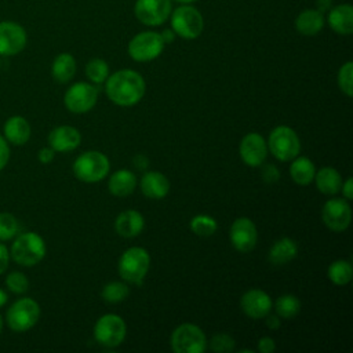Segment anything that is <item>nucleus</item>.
I'll return each mask as SVG.
<instances>
[{
    "label": "nucleus",
    "mask_w": 353,
    "mask_h": 353,
    "mask_svg": "<svg viewBox=\"0 0 353 353\" xmlns=\"http://www.w3.org/2000/svg\"><path fill=\"white\" fill-rule=\"evenodd\" d=\"M143 77L132 69H121L110 74L105 81L108 98L119 106H132L145 95Z\"/></svg>",
    "instance_id": "f257e3e1"
},
{
    "label": "nucleus",
    "mask_w": 353,
    "mask_h": 353,
    "mask_svg": "<svg viewBox=\"0 0 353 353\" xmlns=\"http://www.w3.org/2000/svg\"><path fill=\"white\" fill-rule=\"evenodd\" d=\"M98 99V88L90 83L79 81L70 85L63 97V103L72 113H87L91 110Z\"/></svg>",
    "instance_id": "9b49d317"
},
{
    "label": "nucleus",
    "mask_w": 353,
    "mask_h": 353,
    "mask_svg": "<svg viewBox=\"0 0 353 353\" xmlns=\"http://www.w3.org/2000/svg\"><path fill=\"white\" fill-rule=\"evenodd\" d=\"M274 349H276V343H274L273 338L262 336L258 341V350L261 353H272V352H274Z\"/></svg>",
    "instance_id": "ea45409f"
},
{
    "label": "nucleus",
    "mask_w": 353,
    "mask_h": 353,
    "mask_svg": "<svg viewBox=\"0 0 353 353\" xmlns=\"http://www.w3.org/2000/svg\"><path fill=\"white\" fill-rule=\"evenodd\" d=\"M292 164L290 165V175L292 178V181L301 186H306L309 185L316 174V168L314 164L310 159L307 157H295L292 159Z\"/></svg>",
    "instance_id": "cd10ccee"
},
{
    "label": "nucleus",
    "mask_w": 353,
    "mask_h": 353,
    "mask_svg": "<svg viewBox=\"0 0 353 353\" xmlns=\"http://www.w3.org/2000/svg\"><path fill=\"white\" fill-rule=\"evenodd\" d=\"M150 265L149 252L142 247H130L119 259V273L123 280L139 285Z\"/></svg>",
    "instance_id": "39448f33"
},
{
    "label": "nucleus",
    "mask_w": 353,
    "mask_h": 353,
    "mask_svg": "<svg viewBox=\"0 0 353 353\" xmlns=\"http://www.w3.org/2000/svg\"><path fill=\"white\" fill-rule=\"evenodd\" d=\"M171 347L175 353H203L207 349V338L200 327L185 323L174 330Z\"/></svg>",
    "instance_id": "1a4fd4ad"
},
{
    "label": "nucleus",
    "mask_w": 353,
    "mask_h": 353,
    "mask_svg": "<svg viewBox=\"0 0 353 353\" xmlns=\"http://www.w3.org/2000/svg\"><path fill=\"white\" fill-rule=\"evenodd\" d=\"M81 142V135L72 125H59L48 134V146L55 152H72Z\"/></svg>",
    "instance_id": "a211bd4d"
},
{
    "label": "nucleus",
    "mask_w": 353,
    "mask_h": 353,
    "mask_svg": "<svg viewBox=\"0 0 353 353\" xmlns=\"http://www.w3.org/2000/svg\"><path fill=\"white\" fill-rule=\"evenodd\" d=\"M210 347L215 353H228L234 349V339L228 334L219 332L211 338Z\"/></svg>",
    "instance_id": "e433bc0d"
},
{
    "label": "nucleus",
    "mask_w": 353,
    "mask_h": 353,
    "mask_svg": "<svg viewBox=\"0 0 353 353\" xmlns=\"http://www.w3.org/2000/svg\"><path fill=\"white\" fill-rule=\"evenodd\" d=\"M10 262V251L8 248L0 241V276L7 270Z\"/></svg>",
    "instance_id": "79ce46f5"
},
{
    "label": "nucleus",
    "mask_w": 353,
    "mask_h": 353,
    "mask_svg": "<svg viewBox=\"0 0 353 353\" xmlns=\"http://www.w3.org/2000/svg\"><path fill=\"white\" fill-rule=\"evenodd\" d=\"M10 160V146L6 138L0 134V171L7 165Z\"/></svg>",
    "instance_id": "58836bf2"
},
{
    "label": "nucleus",
    "mask_w": 353,
    "mask_h": 353,
    "mask_svg": "<svg viewBox=\"0 0 353 353\" xmlns=\"http://www.w3.org/2000/svg\"><path fill=\"white\" fill-rule=\"evenodd\" d=\"M132 161H134V164H135L139 170H143V168H146V167L149 165V160H148V157L143 156V154H137Z\"/></svg>",
    "instance_id": "49530a36"
},
{
    "label": "nucleus",
    "mask_w": 353,
    "mask_h": 353,
    "mask_svg": "<svg viewBox=\"0 0 353 353\" xmlns=\"http://www.w3.org/2000/svg\"><path fill=\"white\" fill-rule=\"evenodd\" d=\"M239 153L248 167H259L268 156V143L261 134L250 132L241 139Z\"/></svg>",
    "instance_id": "dca6fc26"
},
{
    "label": "nucleus",
    "mask_w": 353,
    "mask_h": 353,
    "mask_svg": "<svg viewBox=\"0 0 353 353\" xmlns=\"http://www.w3.org/2000/svg\"><path fill=\"white\" fill-rule=\"evenodd\" d=\"M109 168V159L97 150L81 153L73 163L74 176L87 183L102 181L108 175Z\"/></svg>",
    "instance_id": "20e7f679"
},
{
    "label": "nucleus",
    "mask_w": 353,
    "mask_h": 353,
    "mask_svg": "<svg viewBox=\"0 0 353 353\" xmlns=\"http://www.w3.org/2000/svg\"><path fill=\"white\" fill-rule=\"evenodd\" d=\"M268 146L272 154L280 161H290L301 152V141L296 132L287 125H279L272 130Z\"/></svg>",
    "instance_id": "0eeeda50"
},
{
    "label": "nucleus",
    "mask_w": 353,
    "mask_h": 353,
    "mask_svg": "<svg viewBox=\"0 0 353 353\" xmlns=\"http://www.w3.org/2000/svg\"><path fill=\"white\" fill-rule=\"evenodd\" d=\"M190 229L197 236L208 237V236H212L216 232L218 223L212 216H210L207 214H199V215L192 218Z\"/></svg>",
    "instance_id": "7c9ffc66"
},
{
    "label": "nucleus",
    "mask_w": 353,
    "mask_h": 353,
    "mask_svg": "<svg viewBox=\"0 0 353 353\" xmlns=\"http://www.w3.org/2000/svg\"><path fill=\"white\" fill-rule=\"evenodd\" d=\"M135 186H137V178L134 172L130 170H119L113 172L108 182L109 192L117 197H124L131 194L135 190Z\"/></svg>",
    "instance_id": "b1692460"
},
{
    "label": "nucleus",
    "mask_w": 353,
    "mask_h": 353,
    "mask_svg": "<svg viewBox=\"0 0 353 353\" xmlns=\"http://www.w3.org/2000/svg\"><path fill=\"white\" fill-rule=\"evenodd\" d=\"M47 247L43 237L34 232H25L17 236L10 248V258L21 266H34L46 256Z\"/></svg>",
    "instance_id": "f03ea898"
},
{
    "label": "nucleus",
    "mask_w": 353,
    "mask_h": 353,
    "mask_svg": "<svg viewBox=\"0 0 353 353\" xmlns=\"http://www.w3.org/2000/svg\"><path fill=\"white\" fill-rule=\"evenodd\" d=\"M3 325H4V321H3V317H1V314H0V334H1V331H3Z\"/></svg>",
    "instance_id": "8fccbe9b"
},
{
    "label": "nucleus",
    "mask_w": 353,
    "mask_h": 353,
    "mask_svg": "<svg viewBox=\"0 0 353 353\" xmlns=\"http://www.w3.org/2000/svg\"><path fill=\"white\" fill-rule=\"evenodd\" d=\"M240 353H252V350L251 349H241Z\"/></svg>",
    "instance_id": "3c124183"
},
{
    "label": "nucleus",
    "mask_w": 353,
    "mask_h": 353,
    "mask_svg": "<svg viewBox=\"0 0 353 353\" xmlns=\"http://www.w3.org/2000/svg\"><path fill=\"white\" fill-rule=\"evenodd\" d=\"M327 276L328 279L336 284V285H345L347 284L352 277H353V268L350 265L349 261H345V259H339V261H335L332 262L330 266H328V270H327Z\"/></svg>",
    "instance_id": "c85d7f7f"
},
{
    "label": "nucleus",
    "mask_w": 353,
    "mask_h": 353,
    "mask_svg": "<svg viewBox=\"0 0 353 353\" xmlns=\"http://www.w3.org/2000/svg\"><path fill=\"white\" fill-rule=\"evenodd\" d=\"M324 225L332 232H343L352 221V208L345 199H330L321 210Z\"/></svg>",
    "instance_id": "ddd939ff"
},
{
    "label": "nucleus",
    "mask_w": 353,
    "mask_h": 353,
    "mask_svg": "<svg viewBox=\"0 0 353 353\" xmlns=\"http://www.w3.org/2000/svg\"><path fill=\"white\" fill-rule=\"evenodd\" d=\"M327 23L330 28L342 36L353 33V7L349 3L338 4L328 11Z\"/></svg>",
    "instance_id": "6ab92c4d"
},
{
    "label": "nucleus",
    "mask_w": 353,
    "mask_h": 353,
    "mask_svg": "<svg viewBox=\"0 0 353 353\" xmlns=\"http://www.w3.org/2000/svg\"><path fill=\"white\" fill-rule=\"evenodd\" d=\"M19 225L17 218L10 212H0V241H7L18 234Z\"/></svg>",
    "instance_id": "72a5a7b5"
},
{
    "label": "nucleus",
    "mask_w": 353,
    "mask_h": 353,
    "mask_svg": "<svg viewBox=\"0 0 353 353\" xmlns=\"http://www.w3.org/2000/svg\"><path fill=\"white\" fill-rule=\"evenodd\" d=\"M338 85L339 90L346 94L347 97L353 95V62H345L338 70Z\"/></svg>",
    "instance_id": "f704fd0d"
},
{
    "label": "nucleus",
    "mask_w": 353,
    "mask_h": 353,
    "mask_svg": "<svg viewBox=\"0 0 353 353\" xmlns=\"http://www.w3.org/2000/svg\"><path fill=\"white\" fill-rule=\"evenodd\" d=\"M263 319H265V323H266V327H268V328L276 330V328L280 327V319H279L277 316H274V314H272V316L266 314Z\"/></svg>",
    "instance_id": "c03bdc74"
},
{
    "label": "nucleus",
    "mask_w": 353,
    "mask_h": 353,
    "mask_svg": "<svg viewBox=\"0 0 353 353\" xmlns=\"http://www.w3.org/2000/svg\"><path fill=\"white\" fill-rule=\"evenodd\" d=\"M175 1H178V3H181V4H192V3H194V1H197V0H175Z\"/></svg>",
    "instance_id": "09e8293b"
},
{
    "label": "nucleus",
    "mask_w": 353,
    "mask_h": 353,
    "mask_svg": "<svg viewBox=\"0 0 353 353\" xmlns=\"http://www.w3.org/2000/svg\"><path fill=\"white\" fill-rule=\"evenodd\" d=\"M296 252H298V244L290 237H283L270 247L269 261L272 265L281 266L292 261L296 256Z\"/></svg>",
    "instance_id": "393cba45"
},
{
    "label": "nucleus",
    "mask_w": 353,
    "mask_h": 353,
    "mask_svg": "<svg viewBox=\"0 0 353 353\" xmlns=\"http://www.w3.org/2000/svg\"><path fill=\"white\" fill-rule=\"evenodd\" d=\"M324 23L325 18L320 10L306 8L298 14L294 26L296 32L303 36H314L324 28Z\"/></svg>",
    "instance_id": "5701e85b"
},
{
    "label": "nucleus",
    "mask_w": 353,
    "mask_h": 353,
    "mask_svg": "<svg viewBox=\"0 0 353 353\" xmlns=\"http://www.w3.org/2000/svg\"><path fill=\"white\" fill-rule=\"evenodd\" d=\"M164 41L159 32L145 30L135 34L127 47L128 55L137 62H149L156 59L164 50Z\"/></svg>",
    "instance_id": "6e6552de"
},
{
    "label": "nucleus",
    "mask_w": 353,
    "mask_h": 353,
    "mask_svg": "<svg viewBox=\"0 0 353 353\" xmlns=\"http://www.w3.org/2000/svg\"><path fill=\"white\" fill-rule=\"evenodd\" d=\"M6 287L14 294H25L29 290V280L22 272H11L6 277Z\"/></svg>",
    "instance_id": "c9c22d12"
},
{
    "label": "nucleus",
    "mask_w": 353,
    "mask_h": 353,
    "mask_svg": "<svg viewBox=\"0 0 353 353\" xmlns=\"http://www.w3.org/2000/svg\"><path fill=\"white\" fill-rule=\"evenodd\" d=\"M85 74L92 83L102 84L109 77V65L102 58H94L85 65Z\"/></svg>",
    "instance_id": "2f4dec72"
},
{
    "label": "nucleus",
    "mask_w": 353,
    "mask_h": 353,
    "mask_svg": "<svg viewBox=\"0 0 353 353\" xmlns=\"http://www.w3.org/2000/svg\"><path fill=\"white\" fill-rule=\"evenodd\" d=\"M54 157H55V150H54L52 148H50V146L41 148V149L37 152V159H39V161L43 163V164L51 163V161L54 160Z\"/></svg>",
    "instance_id": "a19ab883"
},
{
    "label": "nucleus",
    "mask_w": 353,
    "mask_h": 353,
    "mask_svg": "<svg viewBox=\"0 0 353 353\" xmlns=\"http://www.w3.org/2000/svg\"><path fill=\"white\" fill-rule=\"evenodd\" d=\"M7 301H8V295H7V292H6L4 290H1V288H0V307H1V306H4V305L7 303Z\"/></svg>",
    "instance_id": "de8ad7c7"
},
{
    "label": "nucleus",
    "mask_w": 353,
    "mask_h": 353,
    "mask_svg": "<svg viewBox=\"0 0 353 353\" xmlns=\"http://www.w3.org/2000/svg\"><path fill=\"white\" fill-rule=\"evenodd\" d=\"M316 186L324 194H335L341 190L342 178L341 174L332 167H323L314 174Z\"/></svg>",
    "instance_id": "bb28decb"
},
{
    "label": "nucleus",
    "mask_w": 353,
    "mask_h": 353,
    "mask_svg": "<svg viewBox=\"0 0 353 353\" xmlns=\"http://www.w3.org/2000/svg\"><path fill=\"white\" fill-rule=\"evenodd\" d=\"M28 43L26 30L17 22H0V55L11 57L19 54Z\"/></svg>",
    "instance_id": "4468645a"
},
{
    "label": "nucleus",
    "mask_w": 353,
    "mask_h": 353,
    "mask_svg": "<svg viewBox=\"0 0 353 353\" xmlns=\"http://www.w3.org/2000/svg\"><path fill=\"white\" fill-rule=\"evenodd\" d=\"M170 21L171 29L175 32V34L185 40L199 37L204 29L201 12L190 4H183L172 10L170 14Z\"/></svg>",
    "instance_id": "7ed1b4c3"
},
{
    "label": "nucleus",
    "mask_w": 353,
    "mask_h": 353,
    "mask_svg": "<svg viewBox=\"0 0 353 353\" xmlns=\"http://www.w3.org/2000/svg\"><path fill=\"white\" fill-rule=\"evenodd\" d=\"M301 310V301L291 294H284L276 301V313L283 319H292Z\"/></svg>",
    "instance_id": "c756f323"
},
{
    "label": "nucleus",
    "mask_w": 353,
    "mask_h": 353,
    "mask_svg": "<svg viewBox=\"0 0 353 353\" xmlns=\"http://www.w3.org/2000/svg\"><path fill=\"white\" fill-rule=\"evenodd\" d=\"M241 310L251 319H263L266 314L270 313L273 302L269 294L263 290L252 288L248 290L240 301Z\"/></svg>",
    "instance_id": "f3484780"
},
{
    "label": "nucleus",
    "mask_w": 353,
    "mask_h": 353,
    "mask_svg": "<svg viewBox=\"0 0 353 353\" xmlns=\"http://www.w3.org/2000/svg\"><path fill=\"white\" fill-rule=\"evenodd\" d=\"M172 11L171 0H137L134 14L146 26L163 25Z\"/></svg>",
    "instance_id": "f8f14e48"
},
{
    "label": "nucleus",
    "mask_w": 353,
    "mask_h": 353,
    "mask_svg": "<svg viewBox=\"0 0 353 353\" xmlns=\"http://www.w3.org/2000/svg\"><path fill=\"white\" fill-rule=\"evenodd\" d=\"M262 178H263L265 182L272 183V182L279 181L280 172H279V170H277L273 164H268V165H265V167L262 168Z\"/></svg>",
    "instance_id": "4c0bfd02"
},
{
    "label": "nucleus",
    "mask_w": 353,
    "mask_h": 353,
    "mask_svg": "<svg viewBox=\"0 0 353 353\" xmlns=\"http://www.w3.org/2000/svg\"><path fill=\"white\" fill-rule=\"evenodd\" d=\"M160 36H161L164 44H170V43L174 41V39H175L176 34H175V32L170 28V29H164V30L160 33Z\"/></svg>",
    "instance_id": "a18cd8bd"
},
{
    "label": "nucleus",
    "mask_w": 353,
    "mask_h": 353,
    "mask_svg": "<svg viewBox=\"0 0 353 353\" xmlns=\"http://www.w3.org/2000/svg\"><path fill=\"white\" fill-rule=\"evenodd\" d=\"M76 73V59L69 52H61L51 65V74L58 83H68Z\"/></svg>",
    "instance_id": "a878e982"
},
{
    "label": "nucleus",
    "mask_w": 353,
    "mask_h": 353,
    "mask_svg": "<svg viewBox=\"0 0 353 353\" xmlns=\"http://www.w3.org/2000/svg\"><path fill=\"white\" fill-rule=\"evenodd\" d=\"M232 245L240 252H250L256 245L258 232L255 223L247 218L240 216L233 221L229 232Z\"/></svg>",
    "instance_id": "2eb2a0df"
},
{
    "label": "nucleus",
    "mask_w": 353,
    "mask_h": 353,
    "mask_svg": "<svg viewBox=\"0 0 353 353\" xmlns=\"http://www.w3.org/2000/svg\"><path fill=\"white\" fill-rule=\"evenodd\" d=\"M145 226L143 215L137 210H125L117 215L114 221V229L117 234L123 237H135L138 236Z\"/></svg>",
    "instance_id": "412c9836"
},
{
    "label": "nucleus",
    "mask_w": 353,
    "mask_h": 353,
    "mask_svg": "<svg viewBox=\"0 0 353 353\" xmlns=\"http://www.w3.org/2000/svg\"><path fill=\"white\" fill-rule=\"evenodd\" d=\"M32 134L29 121L22 116H11L3 125V137L8 143L15 146L25 145Z\"/></svg>",
    "instance_id": "aec40b11"
},
{
    "label": "nucleus",
    "mask_w": 353,
    "mask_h": 353,
    "mask_svg": "<svg viewBox=\"0 0 353 353\" xmlns=\"http://www.w3.org/2000/svg\"><path fill=\"white\" fill-rule=\"evenodd\" d=\"M141 190L142 193L154 200H160L165 197L170 192V181L167 176L159 171H149L141 179Z\"/></svg>",
    "instance_id": "4be33fe9"
},
{
    "label": "nucleus",
    "mask_w": 353,
    "mask_h": 353,
    "mask_svg": "<svg viewBox=\"0 0 353 353\" xmlns=\"http://www.w3.org/2000/svg\"><path fill=\"white\" fill-rule=\"evenodd\" d=\"M127 334V327L124 320L113 313L103 314L99 317L94 325L95 341L106 347L119 346Z\"/></svg>",
    "instance_id": "9d476101"
},
{
    "label": "nucleus",
    "mask_w": 353,
    "mask_h": 353,
    "mask_svg": "<svg viewBox=\"0 0 353 353\" xmlns=\"http://www.w3.org/2000/svg\"><path fill=\"white\" fill-rule=\"evenodd\" d=\"M40 319V306L33 298H19L7 310L6 321L14 332H26Z\"/></svg>",
    "instance_id": "423d86ee"
},
{
    "label": "nucleus",
    "mask_w": 353,
    "mask_h": 353,
    "mask_svg": "<svg viewBox=\"0 0 353 353\" xmlns=\"http://www.w3.org/2000/svg\"><path fill=\"white\" fill-rule=\"evenodd\" d=\"M128 294H130V288L127 287V284L121 281H112L102 288L101 296L103 298V301L109 303H117V302H123L128 296Z\"/></svg>",
    "instance_id": "473e14b6"
},
{
    "label": "nucleus",
    "mask_w": 353,
    "mask_h": 353,
    "mask_svg": "<svg viewBox=\"0 0 353 353\" xmlns=\"http://www.w3.org/2000/svg\"><path fill=\"white\" fill-rule=\"evenodd\" d=\"M342 189V194L345 197V200H352L353 199V179L352 176H349L341 186Z\"/></svg>",
    "instance_id": "37998d69"
}]
</instances>
